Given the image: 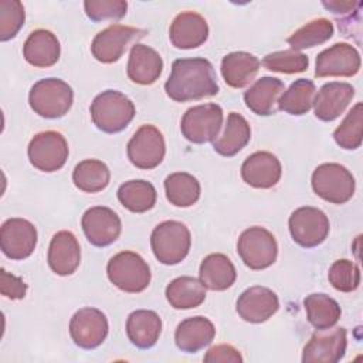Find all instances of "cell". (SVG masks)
<instances>
[{
  "label": "cell",
  "instance_id": "cell-8",
  "mask_svg": "<svg viewBox=\"0 0 363 363\" xmlns=\"http://www.w3.org/2000/svg\"><path fill=\"white\" fill-rule=\"evenodd\" d=\"M223 125V109L217 104H203L189 108L182 118L180 129L191 143H207L218 136Z\"/></svg>",
  "mask_w": 363,
  "mask_h": 363
},
{
  "label": "cell",
  "instance_id": "cell-41",
  "mask_svg": "<svg viewBox=\"0 0 363 363\" xmlns=\"http://www.w3.org/2000/svg\"><path fill=\"white\" fill-rule=\"evenodd\" d=\"M24 7L17 0H0V40L7 41L17 35L24 24Z\"/></svg>",
  "mask_w": 363,
  "mask_h": 363
},
{
  "label": "cell",
  "instance_id": "cell-16",
  "mask_svg": "<svg viewBox=\"0 0 363 363\" xmlns=\"http://www.w3.org/2000/svg\"><path fill=\"white\" fill-rule=\"evenodd\" d=\"M347 337L345 328L323 329L312 335L302 352L303 363H336L346 353Z\"/></svg>",
  "mask_w": 363,
  "mask_h": 363
},
{
  "label": "cell",
  "instance_id": "cell-18",
  "mask_svg": "<svg viewBox=\"0 0 363 363\" xmlns=\"http://www.w3.org/2000/svg\"><path fill=\"white\" fill-rule=\"evenodd\" d=\"M279 308L277 294L265 286H251L237 299V313L250 323L268 320Z\"/></svg>",
  "mask_w": 363,
  "mask_h": 363
},
{
  "label": "cell",
  "instance_id": "cell-10",
  "mask_svg": "<svg viewBox=\"0 0 363 363\" xmlns=\"http://www.w3.org/2000/svg\"><path fill=\"white\" fill-rule=\"evenodd\" d=\"M292 240L305 248H312L322 244L329 234L328 216L311 206L296 208L288 221Z\"/></svg>",
  "mask_w": 363,
  "mask_h": 363
},
{
  "label": "cell",
  "instance_id": "cell-25",
  "mask_svg": "<svg viewBox=\"0 0 363 363\" xmlns=\"http://www.w3.org/2000/svg\"><path fill=\"white\" fill-rule=\"evenodd\" d=\"M61 47L54 33L48 30H34L23 45L26 61L35 68H48L60 58Z\"/></svg>",
  "mask_w": 363,
  "mask_h": 363
},
{
  "label": "cell",
  "instance_id": "cell-1",
  "mask_svg": "<svg viewBox=\"0 0 363 363\" xmlns=\"http://www.w3.org/2000/svg\"><path fill=\"white\" fill-rule=\"evenodd\" d=\"M167 96L176 102L196 101L218 92L213 64L206 58H179L172 64V72L164 84Z\"/></svg>",
  "mask_w": 363,
  "mask_h": 363
},
{
  "label": "cell",
  "instance_id": "cell-14",
  "mask_svg": "<svg viewBox=\"0 0 363 363\" xmlns=\"http://www.w3.org/2000/svg\"><path fill=\"white\" fill-rule=\"evenodd\" d=\"M108 319L96 308H82L74 313L69 322V335L74 343L82 349L98 347L108 336Z\"/></svg>",
  "mask_w": 363,
  "mask_h": 363
},
{
  "label": "cell",
  "instance_id": "cell-45",
  "mask_svg": "<svg viewBox=\"0 0 363 363\" xmlns=\"http://www.w3.org/2000/svg\"><path fill=\"white\" fill-rule=\"evenodd\" d=\"M322 4L330 10L333 14H346L354 9H359L362 6L360 1H322Z\"/></svg>",
  "mask_w": 363,
  "mask_h": 363
},
{
  "label": "cell",
  "instance_id": "cell-21",
  "mask_svg": "<svg viewBox=\"0 0 363 363\" xmlns=\"http://www.w3.org/2000/svg\"><path fill=\"white\" fill-rule=\"evenodd\" d=\"M47 261L57 275L74 274L81 262V248L77 237L65 230L54 234L48 247Z\"/></svg>",
  "mask_w": 363,
  "mask_h": 363
},
{
  "label": "cell",
  "instance_id": "cell-33",
  "mask_svg": "<svg viewBox=\"0 0 363 363\" xmlns=\"http://www.w3.org/2000/svg\"><path fill=\"white\" fill-rule=\"evenodd\" d=\"M156 197V189L146 180H129L118 189V200L132 213H145L153 208Z\"/></svg>",
  "mask_w": 363,
  "mask_h": 363
},
{
  "label": "cell",
  "instance_id": "cell-17",
  "mask_svg": "<svg viewBox=\"0 0 363 363\" xmlns=\"http://www.w3.org/2000/svg\"><path fill=\"white\" fill-rule=\"evenodd\" d=\"M81 225L86 240L95 247H106L112 244L122 230L119 216L105 206L88 208L82 216Z\"/></svg>",
  "mask_w": 363,
  "mask_h": 363
},
{
  "label": "cell",
  "instance_id": "cell-9",
  "mask_svg": "<svg viewBox=\"0 0 363 363\" xmlns=\"http://www.w3.org/2000/svg\"><path fill=\"white\" fill-rule=\"evenodd\" d=\"M27 155L35 169L47 173L57 172L68 159V143L60 132H40L30 140Z\"/></svg>",
  "mask_w": 363,
  "mask_h": 363
},
{
  "label": "cell",
  "instance_id": "cell-4",
  "mask_svg": "<svg viewBox=\"0 0 363 363\" xmlns=\"http://www.w3.org/2000/svg\"><path fill=\"white\" fill-rule=\"evenodd\" d=\"M150 245L159 262L164 265H176L187 257L191 245V235L183 223L169 220L153 228Z\"/></svg>",
  "mask_w": 363,
  "mask_h": 363
},
{
  "label": "cell",
  "instance_id": "cell-43",
  "mask_svg": "<svg viewBox=\"0 0 363 363\" xmlns=\"http://www.w3.org/2000/svg\"><path fill=\"white\" fill-rule=\"evenodd\" d=\"M0 292L3 296L9 299H23L27 292V284L13 275L11 272H7L4 268L0 271Z\"/></svg>",
  "mask_w": 363,
  "mask_h": 363
},
{
  "label": "cell",
  "instance_id": "cell-42",
  "mask_svg": "<svg viewBox=\"0 0 363 363\" xmlns=\"http://www.w3.org/2000/svg\"><path fill=\"white\" fill-rule=\"evenodd\" d=\"M84 9L92 21L119 20L126 14L128 3L123 0H86Z\"/></svg>",
  "mask_w": 363,
  "mask_h": 363
},
{
  "label": "cell",
  "instance_id": "cell-44",
  "mask_svg": "<svg viewBox=\"0 0 363 363\" xmlns=\"http://www.w3.org/2000/svg\"><path fill=\"white\" fill-rule=\"evenodd\" d=\"M204 362L208 363H241L242 356L231 345H217L213 346L204 356Z\"/></svg>",
  "mask_w": 363,
  "mask_h": 363
},
{
  "label": "cell",
  "instance_id": "cell-20",
  "mask_svg": "<svg viewBox=\"0 0 363 363\" xmlns=\"http://www.w3.org/2000/svg\"><path fill=\"white\" fill-rule=\"evenodd\" d=\"M282 174L278 157L269 152H255L250 155L241 166L242 180L255 189L274 187Z\"/></svg>",
  "mask_w": 363,
  "mask_h": 363
},
{
  "label": "cell",
  "instance_id": "cell-34",
  "mask_svg": "<svg viewBox=\"0 0 363 363\" xmlns=\"http://www.w3.org/2000/svg\"><path fill=\"white\" fill-rule=\"evenodd\" d=\"M316 95L315 84L311 79L299 78L284 91L278 99V109L289 115H303L313 106Z\"/></svg>",
  "mask_w": 363,
  "mask_h": 363
},
{
  "label": "cell",
  "instance_id": "cell-37",
  "mask_svg": "<svg viewBox=\"0 0 363 363\" xmlns=\"http://www.w3.org/2000/svg\"><path fill=\"white\" fill-rule=\"evenodd\" d=\"M333 35V24L328 18H315L298 28L286 40L292 50L299 51L328 41Z\"/></svg>",
  "mask_w": 363,
  "mask_h": 363
},
{
  "label": "cell",
  "instance_id": "cell-32",
  "mask_svg": "<svg viewBox=\"0 0 363 363\" xmlns=\"http://www.w3.org/2000/svg\"><path fill=\"white\" fill-rule=\"evenodd\" d=\"M303 306L309 323L318 330L333 328L342 315L339 303L326 294L308 295L303 299Z\"/></svg>",
  "mask_w": 363,
  "mask_h": 363
},
{
  "label": "cell",
  "instance_id": "cell-28",
  "mask_svg": "<svg viewBox=\"0 0 363 363\" xmlns=\"http://www.w3.org/2000/svg\"><path fill=\"white\" fill-rule=\"evenodd\" d=\"M259 64V60L250 52H230L221 61V74L231 88H244L258 74Z\"/></svg>",
  "mask_w": 363,
  "mask_h": 363
},
{
  "label": "cell",
  "instance_id": "cell-39",
  "mask_svg": "<svg viewBox=\"0 0 363 363\" xmlns=\"http://www.w3.org/2000/svg\"><path fill=\"white\" fill-rule=\"evenodd\" d=\"M262 65L274 72L295 74L308 69L309 58L308 55L291 48L284 51H275L265 55L262 60Z\"/></svg>",
  "mask_w": 363,
  "mask_h": 363
},
{
  "label": "cell",
  "instance_id": "cell-13",
  "mask_svg": "<svg viewBox=\"0 0 363 363\" xmlns=\"http://www.w3.org/2000/svg\"><path fill=\"white\" fill-rule=\"evenodd\" d=\"M37 245V230L33 223L24 218H9L0 228V248L10 259L30 257Z\"/></svg>",
  "mask_w": 363,
  "mask_h": 363
},
{
  "label": "cell",
  "instance_id": "cell-23",
  "mask_svg": "<svg viewBox=\"0 0 363 363\" xmlns=\"http://www.w3.org/2000/svg\"><path fill=\"white\" fill-rule=\"evenodd\" d=\"M163 69V60L157 51L145 45L135 44L128 60V77L132 82L139 85L155 84Z\"/></svg>",
  "mask_w": 363,
  "mask_h": 363
},
{
  "label": "cell",
  "instance_id": "cell-3",
  "mask_svg": "<svg viewBox=\"0 0 363 363\" xmlns=\"http://www.w3.org/2000/svg\"><path fill=\"white\" fill-rule=\"evenodd\" d=\"M31 109L43 118L57 119L64 116L72 106V88L60 78L37 81L28 94Z\"/></svg>",
  "mask_w": 363,
  "mask_h": 363
},
{
  "label": "cell",
  "instance_id": "cell-29",
  "mask_svg": "<svg viewBox=\"0 0 363 363\" xmlns=\"http://www.w3.org/2000/svg\"><path fill=\"white\" fill-rule=\"evenodd\" d=\"M251 139V128L247 119L237 113L230 112L224 126V132L213 140V149L225 157L237 155Z\"/></svg>",
  "mask_w": 363,
  "mask_h": 363
},
{
  "label": "cell",
  "instance_id": "cell-38",
  "mask_svg": "<svg viewBox=\"0 0 363 363\" xmlns=\"http://www.w3.org/2000/svg\"><path fill=\"white\" fill-rule=\"evenodd\" d=\"M363 105L357 102L349 113L345 116L342 123L335 129L333 139L335 142L347 150L360 147L362 145V123H363Z\"/></svg>",
  "mask_w": 363,
  "mask_h": 363
},
{
  "label": "cell",
  "instance_id": "cell-36",
  "mask_svg": "<svg viewBox=\"0 0 363 363\" xmlns=\"http://www.w3.org/2000/svg\"><path fill=\"white\" fill-rule=\"evenodd\" d=\"M164 191L170 204L176 207H190L200 197V183L184 172H176L166 177Z\"/></svg>",
  "mask_w": 363,
  "mask_h": 363
},
{
  "label": "cell",
  "instance_id": "cell-12",
  "mask_svg": "<svg viewBox=\"0 0 363 363\" xmlns=\"http://www.w3.org/2000/svg\"><path fill=\"white\" fill-rule=\"evenodd\" d=\"M146 31L130 27V26H123V24H111L105 30L99 31L95 38L92 40L91 44V51L95 60L104 64H111L118 61L123 52L126 51L128 45L145 37Z\"/></svg>",
  "mask_w": 363,
  "mask_h": 363
},
{
  "label": "cell",
  "instance_id": "cell-5",
  "mask_svg": "<svg viewBox=\"0 0 363 363\" xmlns=\"http://www.w3.org/2000/svg\"><path fill=\"white\" fill-rule=\"evenodd\" d=\"M106 274L116 288L129 294L145 291L150 282L147 262L133 251H122L113 255L106 265Z\"/></svg>",
  "mask_w": 363,
  "mask_h": 363
},
{
  "label": "cell",
  "instance_id": "cell-11",
  "mask_svg": "<svg viewBox=\"0 0 363 363\" xmlns=\"http://www.w3.org/2000/svg\"><path fill=\"white\" fill-rule=\"evenodd\" d=\"M128 157L139 169L150 170L157 167L166 153V143L162 132L153 125L140 126L128 142Z\"/></svg>",
  "mask_w": 363,
  "mask_h": 363
},
{
  "label": "cell",
  "instance_id": "cell-35",
  "mask_svg": "<svg viewBox=\"0 0 363 363\" xmlns=\"http://www.w3.org/2000/svg\"><path fill=\"white\" fill-rule=\"evenodd\" d=\"M111 180L108 166L96 159H85L79 162L72 172L74 184L85 193H98L104 190Z\"/></svg>",
  "mask_w": 363,
  "mask_h": 363
},
{
  "label": "cell",
  "instance_id": "cell-19",
  "mask_svg": "<svg viewBox=\"0 0 363 363\" xmlns=\"http://www.w3.org/2000/svg\"><path fill=\"white\" fill-rule=\"evenodd\" d=\"M354 96V88L347 82L332 81L320 86L313 99L315 116L330 122L339 118Z\"/></svg>",
  "mask_w": 363,
  "mask_h": 363
},
{
  "label": "cell",
  "instance_id": "cell-2",
  "mask_svg": "<svg viewBox=\"0 0 363 363\" xmlns=\"http://www.w3.org/2000/svg\"><path fill=\"white\" fill-rule=\"evenodd\" d=\"M135 116L133 102L122 92L106 89L96 95L91 104L94 125L106 133L123 130Z\"/></svg>",
  "mask_w": 363,
  "mask_h": 363
},
{
  "label": "cell",
  "instance_id": "cell-40",
  "mask_svg": "<svg viewBox=\"0 0 363 363\" xmlns=\"http://www.w3.org/2000/svg\"><path fill=\"white\" fill-rule=\"evenodd\" d=\"M330 285L340 292H352L357 289L360 284V269L349 259L335 261L328 272Z\"/></svg>",
  "mask_w": 363,
  "mask_h": 363
},
{
  "label": "cell",
  "instance_id": "cell-27",
  "mask_svg": "<svg viewBox=\"0 0 363 363\" xmlns=\"http://www.w3.org/2000/svg\"><path fill=\"white\" fill-rule=\"evenodd\" d=\"M284 92V82L274 77H261L244 94L245 105L257 115L275 113V105Z\"/></svg>",
  "mask_w": 363,
  "mask_h": 363
},
{
  "label": "cell",
  "instance_id": "cell-26",
  "mask_svg": "<svg viewBox=\"0 0 363 363\" xmlns=\"http://www.w3.org/2000/svg\"><path fill=\"white\" fill-rule=\"evenodd\" d=\"M162 332V319L155 311H133L126 320V335L132 345L139 349H149L156 345Z\"/></svg>",
  "mask_w": 363,
  "mask_h": 363
},
{
  "label": "cell",
  "instance_id": "cell-22",
  "mask_svg": "<svg viewBox=\"0 0 363 363\" xmlns=\"http://www.w3.org/2000/svg\"><path fill=\"white\" fill-rule=\"evenodd\" d=\"M169 37L176 48H196L208 37L207 21L196 11H183L172 21Z\"/></svg>",
  "mask_w": 363,
  "mask_h": 363
},
{
  "label": "cell",
  "instance_id": "cell-15",
  "mask_svg": "<svg viewBox=\"0 0 363 363\" xmlns=\"http://www.w3.org/2000/svg\"><path fill=\"white\" fill-rule=\"evenodd\" d=\"M359 69V51L347 43H336L318 54L315 77H353Z\"/></svg>",
  "mask_w": 363,
  "mask_h": 363
},
{
  "label": "cell",
  "instance_id": "cell-31",
  "mask_svg": "<svg viewBox=\"0 0 363 363\" xmlns=\"http://www.w3.org/2000/svg\"><path fill=\"white\" fill-rule=\"evenodd\" d=\"M166 299L174 309H191L206 299V286L193 277H179L166 286Z\"/></svg>",
  "mask_w": 363,
  "mask_h": 363
},
{
  "label": "cell",
  "instance_id": "cell-7",
  "mask_svg": "<svg viewBox=\"0 0 363 363\" xmlns=\"http://www.w3.org/2000/svg\"><path fill=\"white\" fill-rule=\"evenodd\" d=\"M237 252L248 268L265 269L275 262L278 245L275 237L267 228L250 227L241 233L237 241Z\"/></svg>",
  "mask_w": 363,
  "mask_h": 363
},
{
  "label": "cell",
  "instance_id": "cell-6",
  "mask_svg": "<svg viewBox=\"0 0 363 363\" xmlns=\"http://www.w3.org/2000/svg\"><path fill=\"white\" fill-rule=\"evenodd\" d=\"M312 189L320 199L333 204H343L354 194L356 182L345 166L323 163L312 173Z\"/></svg>",
  "mask_w": 363,
  "mask_h": 363
},
{
  "label": "cell",
  "instance_id": "cell-30",
  "mask_svg": "<svg viewBox=\"0 0 363 363\" xmlns=\"http://www.w3.org/2000/svg\"><path fill=\"white\" fill-rule=\"evenodd\" d=\"M200 281L211 291H225L237 278L235 267L231 259L220 252L207 255L200 265Z\"/></svg>",
  "mask_w": 363,
  "mask_h": 363
},
{
  "label": "cell",
  "instance_id": "cell-24",
  "mask_svg": "<svg viewBox=\"0 0 363 363\" xmlns=\"http://www.w3.org/2000/svg\"><path fill=\"white\" fill-rule=\"evenodd\" d=\"M216 336L213 322L204 316H193L182 320L174 332L176 346L186 353H196L208 346Z\"/></svg>",
  "mask_w": 363,
  "mask_h": 363
}]
</instances>
